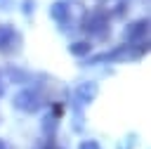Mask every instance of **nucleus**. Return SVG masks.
I'll use <instances>...</instances> for the list:
<instances>
[{"instance_id":"nucleus-1","label":"nucleus","mask_w":151,"mask_h":149,"mask_svg":"<svg viewBox=\"0 0 151 149\" xmlns=\"http://www.w3.org/2000/svg\"><path fill=\"white\" fill-rule=\"evenodd\" d=\"M12 104H14V109H19V111L33 114V111L42 109V104H45V97H42L38 90H33V88H21V90L14 95Z\"/></svg>"},{"instance_id":"nucleus-2","label":"nucleus","mask_w":151,"mask_h":149,"mask_svg":"<svg viewBox=\"0 0 151 149\" xmlns=\"http://www.w3.org/2000/svg\"><path fill=\"white\" fill-rule=\"evenodd\" d=\"M80 28H83L85 33H90V35H104V38H106V35L111 33V31H109V14L94 9V12H90V14L83 17Z\"/></svg>"},{"instance_id":"nucleus-3","label":"nucleus","mask_w":151,"mask_h":149,"mask_svg":"<svg viewBox=\"0 0 151 149\" xmlns=\"http://www.w3.org/2000/svg\"><path fill=\"white\" fill-rule=\"evenodd\" d=\"M21 50V33L12 24H0V54H17Z\"/></svg>"},{"instance_id":"nucleus-4","label":"nucleus","mask_w":151,"mask_h":149,"mask_svg":"<svg viewBox=\"0 0 151 149\" xmlns=\"http://www.w3.org/2000/svg\"><path fill=\"white\" fill-rule=\"evenodd\" d=\"M94 97H97V83H92V80L80 83L73 90V106H76V111H83V106H87Z\"/></svg>"},{"instance_id":"nucleus-5","label":"nucleus","mask_w":151,"mask_h":149,"mask_svg":"<svg viewBox=\"0 0 151 149\" xmlns=\"http://www.w3.org/2000/svg\"><path fill=\"white\" fill-rule=\"evenodd\" d=\"M123 35L127 38V43H146V40H149V19L132 21V24L125 28Z\"/></svg>"},{"instance_id":"nucleus-6","label":"nucleus","mask_w":151,"mask_h":149,"mask_svg":"<svg viewBox=\"0 0 151 149\" xmlns=\"http://www.w3.org/2000/svg\"><path fill=\"white\" fill-rule=\"evenodd\" d=\"M50 14H52V19H54L57 24L66 26V24H68V19H71V14H68V2H64V0H57V2L50 7Z\"/></svg>"},{"instance_id":"nucleus-7","label":"nucleus","mask_w":151,"mask_h":149,"mask_svg":"<svg viewBox=\"0 0 151 149\" xmlns=\"http://www.w3.org/2000/svg\"><path fill=\"white\" fill-rule=\"evenodd\" d=\"M5 73H7V78L14 80V83H28V80H31V73L24 71V69H19V66H7Z\"/></svg>"},{"instance_id":"nucleus-8","label":"nucleus","mask_w":151,"mask_h":149,"mask_svg":"<svg viewBox=\"0 0 151 149\" xmlns=\"http://www.w3.org/2000/svg\"><path fill=\"white\" fill-rule=\"evenodd\" d=\"M71 54H76V57H85L90 50H92V45H90V40H76V43H71Z\"/></svg>"},{"instance_id":"nucleus-9","label":"nucleus","mask_w":151,"mask_h":149,"mask_svg":"<svg viewBox=\"0 0 151 149\" xmlns=\"http://www.w3.org/2000/svg\"><path fill=\"white\" fill-rule=\"evenodd\" d=\"M78 149H101V144L99 142H94V140H85V142H80V147Z\"/></svg>"},{"instance_id":"nucleus-10","label":"nucleus","mask_w":151,"mask_h":149,"mask_svg":"<svg viewBox=\"0 0 151 149\" xmlns=\"http://www.w3.org/2000/svg\"><path fill=\"white\" fill-rule=\"evenodd\" d=\"M33 7H35V2H33V0H24V2H21V12H26V14H31V12H33Z\"/></svg>"},{"instance_id":"nucleus-11","label":"nucleus","mask_w":151,"mask_h":149,"mask_svg":"<svg viewBox=\"0 0 151 149\" xmlns=\"http://www.w3.org/2000/svg\"><path fill=\"white\" fill-rule=\"evenodd\" d=\"M134 142H137V135H127V140L123 142V147H120V149H130Z\"/></svg>"},{"instance_id":"nucleus-12","label":"nucleus","mask_w":151,"mask_h":149,"mask_svg":"<svg viewBox=\"0 0 151 149\" xmlns=\"http://www.w3.org/2000/svg\"><path fill=\"white\" fill-rule=\"evenodd\" d=\"M12 7H14V0H0V9L2 12H9Z\"/></svg>"},{"instance_id":"nucleus-13","label":"nucleus","mask_w":151,"mask_h":149,"mask_svg":"<svg viewBox=\"0 0 151 149\" xmlns=\"http://www.w3.org/2000/svg\"><path fill=\"white\" fill-rule=\"evenodd\" d=\"M2 92H5V85H2V80H0V95H2Z\"/></svg>"},{"instance_id":"nucleus-14","label":"nucleus","mask_w":151,"mask_h":149,"mask_svg":"<svg viewBox=\"0 0 151 149\" xmlns=\"http://www.w3.org/2000/svg\"><path fill=\"white\" fill-rule=\"evenodd\" d=\"M0 149H5V142H2V140H0Z\"/></svg>"}]
</instances>
